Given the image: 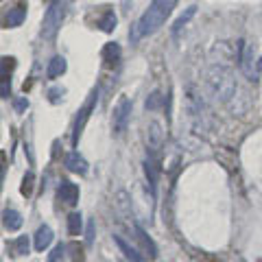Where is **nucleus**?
Listing matches in <instances>:
<instances>
[{"label":"nucleus","mask_w":262,"mask_h":262,"mask_svg":"<svg viewBox=\"0 0 262 262\" xmlns=\"http://www.w3.org/2000/svg\"><path fill=\"white\" fill-rule=\"evenodd\" d=\"M175 7H177V0H153L149 9L142 13V18L131 27V33H129L131 42L136 44L142 37H149L153 33H158L164 27V22L168 20V15L173 13Z\"/></svg>","instance_id":"obj_1"},{"label":"nucleus","mask_w":262,"mask_h":262,"mask_svg":"<svg viewBox=\"0 0 262 262\" xmlns=\"http://www.w3.org/2000/svg\"><path fill=\"white\" fill-rule=\"evenodd\" d=\"M208 83H210V90L214 94L216 101L221 103H227L229 98L236 94V79H234V72L225 68V66H212L208 70Z\"/></svg>","instance_id":"obj_2"},{"label":"nucleus","mask_w":262,"mask_h":262,"mask_svg":"<svg viewBox=\"0 0 262 262\" xmlns=\"http://www.w3.org/2000/svg\"><path fill=\"white\" fill-rule=\"evenodd\" d=\"M66 3L63 0H55L44 13V22H42V37L44 39H53L57 35V31L61 29V22L66 18Z\"/></svg>","instance_id":"obj_3"},{"label":"nucleus","mask_w":262,"mask_h":262,"mask_svg":"<svg viewBox=\"0 0 262 262\" xmlns=\"http://www.w3.org/2000/svg\"><path fill=\"white\" fill-rule=\"evenodd\" d=\"M129 116H131V101H129V96H120L118 103L114 105V114H112V127L116 136H120L127 129Z\"/></svg>","instance_id":"obj_4"},{"label":"nucleus","mask_w":262,"mask_h":262,"mask_svg":"<svg viewBox=\"0 0 262 262\" xmlns=\"http://www.w3.org/2000/svg\"><path fill=\"white\" fill-rule=\"evenodd\" d=\"M238 66L249 81H256L258 70L253 68V46L249 42H245V39L238 42Z\"/></svg>","instance_id":"obj_5"},{"label":"nucleus","mask_w":262,"mask_h":262,"mask_svg":"<svg viewBox=\"0 0 262 262\" xmlns=\"http://www.w3.org/2000/svg\"><path fill=\"white\" fill-rule=\"evenodd\" d=\"M96 98H98V94L94 92V94H92V98H90V101H88V105H85V107L79 112V116H77V120H75V129H72V146H77V142H79L81 134H83V129H85V122H88L90 114H92L94 105H96Z\"/></svg>","instance_id":"obj_6"},{"label":"nucleus","mask_w":262,"mask_h":262,"mask_svg":"<svg viewBox=\"0 0 262 262\" xmlns=\"http://www.w3.org/2000/svg\"><path fill=\"white\" fill-rule=\"evenodd\" d=\"M57 196H59L63 203H68V206H75L79 201V186L72 182H61L59 188H57Z\"/></svg>","instance_id":"obj_7"},{"label":"nucleus","mask_w":262,"mask_h":262,"mask_svg":"<svg viewBox=\"0 0 262 262\" xmlns=\"http://www.w3.org/2000/svg\"><path fill=\"white\" fill-rule=\"evenodd\" d=\"M63 164H66V168H68V170H72V173H79V175H85L88 173V162L81 158L79 153H75V151L66 155Z\"/></svg>","instance_id":"obj_8"},{"label":"nucleus","mask_w":262,"mask_h":262,"mask_svg":"<svg viewBox=\"0 0 262 262\" xmlns=\"http://www.w3.org/2000/svg\"><path fill=\"white\" fill-rule=\"evenodd\" d=\"M51 243H53V229L48 227V225H42L35 232V249L37 251H44L51 247Z\"/></svg>","instance_id":"obj_9"},{"label":"nucleus","mask_w":262,"mask_h":262,"mask_svg":"<svg viewBox=\"0 0 262 262\" xmlns=\"http://www.w3.org/2000/svg\"><path fill=\"white\" fill-rule=\"evenodd\" d=\"M3 223H5V229L15 232V229L22 227V214L18 210H5L3 212Z\"/></svg>","instance_id":"obj_10"},{"label":"nucleus","mask_w":262,"mask_h":262,"mask_svg":"<svg viewBox=\"0 0 262 262\" xmlns=\"http://www.w3.org/2000/svg\"><path fill=\"white\" fill-rule=\"evenodd\" d=\"M66 68H68V63H66L63 57H53L51 63H48V68H46V77L48 79H57V77H61Z\"/></svg>","instance_id":"obj_11"},{"label":"nucleus","mask_w":262,"mask_h":262,"mask_svg":"<svg viewBox=\"0 0 262 262\" xmlns=\"http://www.w3.org/2000/svg\"><path fill=\"white\" fill-rule=\"evenodd\" d=\"M114 243L118 245V249H120L122 253H125V258H127L129 262H142V256H140V253H138L134 247H131V245H129L127 241H122L120 236H114Z\"/></svg>","instance_id":"obj_12"},{"label":"nucleus","mask_w":262,"mask_h":262,"mask_svg":"<svg viewBox=\"0 0 262 262\" xmlns=\"http://www.w3.org/2000/svg\"><path fill=\"white\" fill-rule=\"evenodd\" d=\"M24 18H27V9H22V7H15V9H9V13H7L5 24H7L9 29L20 27V24L24 22Z\"/></svg>","instance_id":"obj_13"},{"label":"nucleus","mask_w":262,"mask_h":262,"mask_svg":"<svg viewBox=\"0 0 262 262\" xmlns=\"http://www.w3.org/2000/svg\"><path fill=\"white\" fill-rule=\"evenodd\" d=\"M149 138H151V140H149V146H151V149L153 151H158L160 149V146H162V127H160V122H151V125H149Z\"/></svg>","instance_id":"obj_14"},{"label":"nucleus","mask_w":262,"mask_h":262,"mask_svg":"<svg viewBox=\"0 0 262 262\" xmlns=\"http://www.w3.org/2000/svg\"><path fill=\"white\" fill-rule=\"evenodd\" d=\"M144 173H146V179H149L151 194H155V184H158V166H155V160L153 158H146V162H144Z\"/></svg>","instance_id":"obj_15"},{"label":"nucleus","mask_w":262,"mask_h":262,"mask_svg":"<svg viewBox=\"0 0 262 262\" xmlns=\"http://www.w3.org/2000/svg\"><path fill=\"white\" fill-rule=\"evenodd\" d=\"M103 59L107 61V66H116L120 59V46L118 44H107L103 48Z\"/></svg>","instance_id":"obj_16"},{"label":"nucleus","mask_w":262,"mask_h":262,"mask_svg":"<svg viewBox=\"0 0 262 262\" xmlns=\"http://www.w3.org/2000/svg\"><path fill=\"white\" fill-rule=\"evenodd\" d=\"M136 234H138V238H140V243L144 245L146 249H149V256H151V258L158 256V247H155V243L149 238V236H146V232H144L140 225H136Z\"/></svg>","instance_id":"obj_17"},{"label":"nucleus","mask_w":262,"mask_h":262,"mask_svg":"<svg viewBox=\"0 0 262 262\" xmlns=\"http://www.w3.org/2000/svg\"><path fill=\"white\" fill-rule=\"evenodd\" d=\"M116 22H118V18H116V13L114 11H107L103 15V20L98 22V27H101L105 33H112L114 29H116Z\"/></svg>","instance_id":"obj_18"},{"label":"nucleus","mask_w":262,"mask_h":262,"mask_svg":"<svg viewBox=\"0 0 262 262\" xmlns=\"http://www.w3.org/2000/svg\"><path fill=\"white\" fill-rule=\"evenodd\" d=\"M194 13H196V7H188V9H186V13H184V15H179V18H177V22H175V27H173V33H175V35H177V33H179V31H182V29L186 27V24H188V20H190Z\"/></svg>","instance_id":"obj_19"},{"label":"nucleus","mask_w":262,"mask_h":262,"mask_svg":"<svg viewBox=\"0 0 262 262\" xmlns=\"http://www.w3.org/2000/svg\"><path fill=\"white\" fill-rule=\"evenodd\" d=\"M81 225H83V223H81V214H79V212H72V214L68 216V232L72 236H77L81 232Z\"/></svg>","instance_id":"obj_20"},{"label":"nucleus","mask_w":262,"mask_h":262,"mask_svg":"<svg viewBox=\"0 0 262 262\" xmlns=\"http://www.w3.org/2000/svg\"><path fill=\"white\" fill-rule=\"evenodd\" d=\"M33 182H35V175H33V173L24 175L22 186H20V192H22L24 196H31V192H33Z\"/></svg>","instance_id":"obj_21"},{"label":"nucleus","mask_w":262,"mask_h":262,"mask_svg":"<svg viewBox=\"0 0 262 262\" xmlns=\"http://www.w3.org/2000/svg\"><path fill=\"white\" fill-rule=\"evenodd\" d=\"M13 249H15V253H18V256H24V253H29V238H27V236H20V238L13 243Z\"/></svg>","instance_id":"obj_22"},{"label":"nucleus","mask_w":262,"mask_h":262,"mask_svg":"<svg viewBox=\"0 0 262 262\" xmlns=\"http://www.w3.org/2000/svg\"><path fill=\"white\" fill-rule=\"evenodd\" d=\"M162 105V96H160V92H153L149 98H146V107L149 110H158Z\"/></svg>","instance_id":"obj_23"},{"label":"nucleus","mask_w":262,"mask_h":262,"mask_svg":"<svg viewBox=\"0 0 262 262\" xmlns=\"http://www.w3.org/2000/svg\"><path fill=\"white\" fill-rule=\"evenodd\" d=\"M92 241H94V221H90V223H88V234H85V243L92 245Z\"/></svg>","instance_id":"obj_24"},{"label":"nucleus","mask_w":262,"mask_h":262,"mask_svg":"<svg viewBox=\"0 0 262 262\" xmlns=\"http://www.w3.org/2000/svg\"><path fill=\"white\" fill-rule=\"evenodd\" d=\"M13 105H15V112H22V110L29 107V101H27V98H18Z\"/></svg>","instance_id":"obj_25"},{"label":"nucleus","mask_w":262,"mask_h":262,"mask_svg":"<svg viewBox=\"0 0 262 262\" xmlns=\"http://www.w3.org/2000/svg\"><path fill=\"white\" fill-rule=\"evenodd\" d=\"M63 251H66V247H63V245H57V247H55V251L51 253V256H53L51 260H55V258H59V256H61V253H63Z\"/></svg>","instance_id":"obj_26"},{"label":"nucleus","mask_w":262,"mask_h":262,"mask_svg":"<svg viewBox=\"0 0 262 262\" xmlns=\"http://www.w3.org/2000/svg\"><path fill=\"white\" fill-rule=\"evenodd\" d=\"M3 98H9V83H7V77H3Z\"/></svg>","instance_id":"obj_27"},{"label":"nucleus","mask_w":262,"mask_h":262,"mask_svg":"<svg viewBox=\"0 0 262 262\" xmlns=\"http://www.w3.org/2000/svg\"><path fill=\"white\" fill-rule=\"evenodd\" d=\"M256 70H258V72H260V75H262V57H260V59L256 61Z\"/></svg>","instance_id":"obj_28"},{"label":"nucleus","mask_w":262,"mask_h":262,"mask_svg":"<svg viewBox=\"0 0 262 262\" xmlns=\"http://www.w3.org/2000/svg\"><path fill=\"white\" fill-rule=\"evenodd\" d=\"M51 262H55V260H51Z\"/></svg>","instance_id":"obj_29"}]
</instances>
